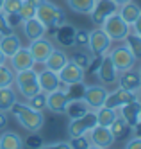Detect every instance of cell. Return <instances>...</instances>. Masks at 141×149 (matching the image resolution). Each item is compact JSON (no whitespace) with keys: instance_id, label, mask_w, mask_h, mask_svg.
I'll use <instances>...</instances> for the list:
<instances>
[{"instance_id":"32","label":"cell","mask_w":141,"mask_h":149,"mask_svg":"<svg viewBox=\"0 0 141 149\" xmlns=\"http://www.w3.org/2000/svg\"><path fill=\"white\" fill-rule=\"evenodd\" d=\"M123 41H125V45L129 47V50L132 52V56L136 58V61H141V38L131 31V33L125 36Z\"/></svg>"},{"instance_id":"6","label":"cell","mask_w":141,"mask_h":149,"mask_svg":"<svg viewBox=\"0 0 141 149\" xmlns=\"http://www.w3.org/2000/svg\"><path fill=\"white\" fill-rule=\"evenodd\" d=\"M96 126V113L93 110L86 111L80 117L70 119L68 122V136H80V135H88L91 127Z\"/></svg>"},{"instance_id":"42","label":"cell","mask_w":141,"mask_h":149,"mask_svg":"<svg viewBox=\"0 0 141 149\" xmlns=\"http://www.w3.org/2000/svg\"><path fill=\"white\" fill-rule=\"evenodd\" d=\"M23 146H29V147H32V149H38L39 146H43V140L36 135V133H32V136L29 138V140H25L23 142Z\"/></svg>"},{"instance_id":"2","label":"cell","mask_w":141,"mask_h":149,"mask_svg":"<svg viewBox=\"0 0 141 149\" xmlns=\"http://www.w3.org/2000/svg\"><path fill=\"white\" fill-rule=\"evenodd\" d=\"M13 86H16V93H20L25 101L32 95H36L41 92L39 83H38V72L34 68H27L21 72H14V83Z\"/></svg>"},{"instance_id":"51","label":"cell","mask_w":141,"mask_h":149,"mask_svg":"<svg viewBox=\"0 0 141 149\" xmlns=\"http://www.w3.org/2000/svg\"><path fill=\"white\" fill-rule=\"evenodd\" d=\"M2 4H4V0H0V11H2Z\"/></svg>"},{"instance_id":"30","label":"cell","mask_w":141,"mask_h":149,"mask_svg":"<svg viewBox=\"0 0 141 149\" xmlns=\"http://www.w3.org/2000/svg\"><path fill=\"white\" fill-rule=\"evenodd\" d=\"M95 113H96V124L104 126V127H109L113 124V120L118 117V110L107 108V106H102V108H98Z\"/></svg>"},{"instance_id":"39","label":"cell","mask_w":141,"mask_h":149,"mask_svg":"<svg viewBox=\"0 0 141 149\" xmlns=\"http://www.w3.org/2000/svg\"><path fill=\"white\" fill-rule=\"evenodd\" d=\"M6 20H7V25L11 27V29H16V27H20L21 25V22H23V20L20 18V15L18 13H13V15H6Z\"/></svg>"},{"instance_id":"45","label":"cell","mask_w":141,"mask_h":149,"mask_svg":"<svg viewBox=\"0 0 141 149\" xmlns=\"http://www.w3.org/2000/svg\"><path fill=\"white\" fill-rule=\"evenodd\" d=\"M9 120H7V113L6 111H0V131H4L6 127H7Z\"/></svg>"},{"instance_id":"11","label":"cell","mask_w":141,"mask_h":149,"mask_svg":"<svg viewBox=\"0 0 141 149\" xmlns=\"http://www.w3.org/2000/svg\"><path fill=\"white\" fill-rule=\"evenodd\" d=\"M57 76H59V81L63 86H73V84H79L84 81L86 77V74L80 67H77L75 63L68 61L66 65H64L59 72H57Z\"/></svg>"},{"instance_id":"12","label":"cell","mask_w":141,"mask_h":149,"mask_svg":"<svg viewBox=\"0 0 141 149\" xmlns=\"http://www.w3.org/2000/svg\"><path fill=\"white\" fill-rule=\"evenodd\" d=\"M27 49H29V52H30L32 59H34L36 63H41V65H43V61L50 56V52L56 49V47H54V43H52L48 38L41 36V38H38V40H32Z\"/></svg>"},{"instance_id":"21","label":"cell","mask_w":141,"mask_h":149,"mask_svg":"<svg viewBox=\"0 0 141 149\" xmlns=\"http://www.w3.org/2000/svg\"><path fill=\"white\" fill-rule=\"evenodd\" d=\"M75 31L77 27H73L72 24H61L59 27H56V41L57 45H61L63 49H70L73 47V38H75Z\"/></svg>"},{"instance_id":"5","label":"cell","mask_w":141,"mask_h":149,"mask_svg":"<svg viewBox=\"0 0 141 149\" xmlns=\"http://www.w3.org/2000/svg\"><path fill=\"white\" fill-rule=\"evenodd\" d=\"M107 93H109L107 86H104V84H100V83L98 84H84L80 97L84 99L86 104L89 106V110L96 111L98 108L104 106V101L107 97Z\"/></svg>"},{"instance_id":"28","label":"cell","mask_w":141,"mask_h":149,"mask_svg":"<svg viewBox=\"0 0 141 149\" xmlns=\"http://www.w3.org/2000/svg\"><path fill=\"white\" fill-rule=\"evenodd\" d=\"M91 59H93V54L89 52V49H75L70 54V61L75 63L77 67H80L82 70H86L89 67Z\"/></svg>"},{"instance_id":"23","label":"cell","mask_w":141,"mask_h":149,"mask_svg":"<svg viewBox=\"0 0 141 149\" xmlns=\"http://www.w3.org/2000/svg\"><path fill=\"white\" fill-rule=\"evenodd\" d=\"M23 47L21 45V38L14 33L11 34H6V36H0V50H2V54L9 59L13 54H16V52Z\"/></svg>"},{"instance_id":"1","label":"cell","mask_w":141,"mask_h":149,"mask_svg":"<svg viewBox=\"0 0 141 149\" xmlns=\"http://www.w3.org/2000/svg\"><path fill=\"white\" fill-rule=\"evenodd\" d=\"M9 111L18 120V124L23 127V130H27L29 133H39L41 127L45 126V115H43V111L32 110L27 102H18L16 101Z\"/></svg>"},{"instance_id":"3","label":"cell","mask_w":141,"mask_h":149,"mask_svg":"<svg viewBox=\"0 0 141 149\" xmlns=\"http://www.w3.org/2000/svg\"><path fill=\"white\" fill-rule=\"evenodd\" d=\"M36 18L47 29H56L61 24L66 22V13H64L59 6H56L54 2L45 0L41 6H38V9H36Z\"/></svg>"},{"instance_id":"26","label":"cell","mask_w":141,"mask_h":149,"mask_svg":"<svg viewBox=\"0 0 141 149\" xmlns=\"http://www.w3.org/2000/svg\"><path fill=\"white\" fill-rule=\"evenodd\" d=\"M86 111H89V106L84 102L82 97H75V99H70V102H68V106H66V111H64V115H68L70 119H75V117L84 115Z\"/></svg>"},{"instance_id":"25","label":"cell","mask_w":141,"mask_h":149,"mask_svg":"<svg viewBox=\"0 0 141 149\" xmlns=\"http://www.w3.org/2000/svg\"><path fill=\"white\" fill-rule=\"evenodd\" d=\"M18 101V93L13 86L0 88V111L9 113V110L13 108V104Z\"/></svg>"},{"instance_id":"41","label":"cell","mask_w":141,"mask_h":149,"mask_svg":"<svg viewBox=\"0 0 141 149\" xmlns=\"http://www.w3.org/2000/svg\"><path fill=\"white\" fill-rule=\"evenodd\" d=\"M38 149H72L68 142H54V144H43Z\"/></svg>"},{"instance_id":"14","label":"cell","mask_w":141,"mask_h":149,"mask_svg":"<svg viewBox=\"0 0 141 149\" xmlns=\"http://www.w3.org/2000/svg\"><path fill=\"white\" fill-rule=\"evenodd\" d=\"M88 138H89L91 146L102 147V149H109V147L116 142L109 127H104V126H98V124L88 131Z\"/></svg>"},{"instance_id":"4","label":"cell","mask_w":141,"mask_h":149,"mask_svg":"<svg viewBox=\"0 0 141 149\" xmlns=\"http://www.w3.org/2000/svg\"><path fill=\"white\" fill-rule=\"evenodd\" d=\"M100 27L104 29V33L111 38V41H123L125 36L131 33V25L120 16V13H114L111 16H107Z\"/></svg>"},{"instance_id":"34","label":"cell","mask_w":141,"mask_h":149,"mask_svg":"<svg viewBox=\"0 0 141 149\" xmlns=\"http://www.w3.org/2000/svg\"><path fill=\"white\" fill-rule=\"evenodd\" d=\"M27 104L30 106L32 110H38V111L47 110V93L45 92H39L36 95H32V97L27 99Z\"/></svg>"},{"instance_id":"46","label":"cell","mask_w":141,"mask_h":149,"mask_svg":"<svg viewBox=\"0 0 141 149\" xmlns=\"http://www.w3.org/2000/svg\"><path fill=\"white\" fill-rule=\"evenodd\" d=\"M134 95H136V101H139L141 102V84L136 88V92H134Z\"/></svg>"},{"instance_id":"17","label":"cell","mask_w":141,"mask_h":149,"mask_svg":"<svg viewBox=\"0 0 141 149\" xmlns=\"http://www.w3.org/2000/svg\"><path fill=\"white\" fill-rule=\"evenodd\" d=\"M139 110H141V102L139 101H131V102H127V104L118 108V115L129 124L131 130H134L139 122Z\"/></svg>"},{"instance_id":"48","label":"cell","mask_w":141,"mask_h":149,"mask_svg":"<svg viewBox=\"0 0 141 149\" xmlns=\"http://www.w3.org/2000/svg\"><path fill=\"white\" fill-rule=\"evenodd\" d=\"M113 2H114L116 6H123V4H127V2H131V0H113Z\"/></svg>"},{"instance_id":"53","label":"cell","mask_w":141,"mask_h":149,"mask_svg":"<svg viewBox=\"0 0 141 149\" xmlns=\"http://www.w3.org/2000/svg\"><path fill=\"white\" fill-rule=\"evenodd\" d=\"M138 72H139V76H141V65H139V70H138Z\"/></svg>"},{"instance_id":"18","label":"cell","mask_w":141,"mask_h":149,"mask_svg":"<svg viewBox=\"0 0 141 149\" xmlns=\"http://www.w3.org/2000/svg\"><path fill=\"white\" fill-rule=\"evenodd\" d=\"M38 83H39L41 92H45V93H50V92H56V90L63 88V84L59 81V76L56 72L47 70V68L38 72Z\"/></svg>"},{"instance_id":"8","label":"cell","mask_w":141,"mask_h":149,"mask_svg":"<svg viewBox=\"0 0 141 149\" xmlns=\"http://www.w3.org/2000/svg\"><path fill=\"white\" fill-rule=\"evenodd\" d=\"M107 54H109V58H111V61L114 63V67H116L118 72L134 68V65H136V58L132 56V52L129 50L127 45H118V47L111 49Z\"/></svg>"},{"instance_id":"22","label":"cell","mask_w":141,"mask_h":149,"mask_svg":"<svg viewBox=\"0 0 141 149\" xmlns=\"http://www.w3.org/2000/svg\"><path fill=\"white\" fill-rule=\"evenodd\" d=\"M68 61H70V58H68L66 52L61 50V49H54V50L50 52V56L43 61V67H45L47 70H52V72L57 74Z\"/></svg>"},{"instance_id":"15","label":"cell","mask_w":141,"mask_h":149,"mask_svg":"<svg viewBox=\"0 0 141 149\" xmlns=\"http://www.w3.org/2000/svg\"><path fill=\"white\" fill-rule=\"evenodd\" d=\"M131 101H136V95L134 92H129V90H123L118 86L116 90L109 92L107 93V97L104 101V106H107V108H113V110H118L120 106L131 102Z\"/></svg>"},{"instance_id":"27","label":"cell","mask_w":141,"mask_h":149,"mask_svg":"<svg viewBox=\"0 0 141 149\" xmlns=\"http://www.w3.org/2000/svg\"><path fill=\"white\" fill-rule=\"evenodd\" d=\"M118 13H120V16L125 20V22L131 25L134 20L139 16V13H141V7L136 4V2H127V4H123V6H118Z\"/></svg>"},{"instance_id":"43","label":"cell","mask_w":141,"mask_h":149,"mask_svg":"<svg viewBox=\"0 0 141 149\" xmlns=\"http://www.w3.org/2000/svg\"><path fill=\"white\" fill-rule=\"evenodd\" d=\"M125 149H141V136L129 138L127 144H125Z\"/></svg>"},{"instance_id":"33","label":"cell","mask_w":141,"mask_h":149,"mask_svg":"<svg viewBox=\"0 0 141 149\" xmlns=\"http://www.w3.org/2000/svg\"><path fill=\"white\" fill-rule=\"evenodd\" d=\"M13 83H14V72L9 67V63L6 61L0 65V88L13 86Z\"/></svg>"},{"instance_id":"24","label":"cell","mask_w":141,"mask_h":149,"mask_svg":"<svg viewBox=\"0 0 141 149\" xmlns=\"http://www.w3.org/2000/svg\"><path fill=\"white\" fill-rule=\"evenodd\" d=\"M0 149H23V138L16 131H2L0 133Z\"/></svg>"},{"instance_id":"10","label":"cell","mask_w":141,"mask_h":149,"mask_svg":"<svg viewBox=\"0 0 141 149\" xmlns=\"http://www.w3.org/2000/svg\"><path fill=\"white\" fill-rule=\"evenodd\" d=\"M114 13H118V6L113 0H96L93 9H91V13H89V18L95 24V27H100L104 24V20L107 16L114 15Z\"/></svg>"},{"instance_id":"31","label":"cell","mask_w":141,"mask_h":149,"mask_svg":"<svg viewBox=\"0 0 141 149\" xmlns=\"http://www.w3.org/2000/svg\"><path fill=\"white\" fill-rule=\"evenodd\" d=\"M96 0H68V7L77 15H89Z\"/></svg>"},{"instance_id":"9","label":"cell","mask_w":141,"mask_h":149,"mask_svg":"<svg viewBox=\"0 0 141 149\" xmlns=\"http://www.w3.org/2000/svg\"><path fill=\"white\" fill-rule=\"evenodd\" d=\"M118 72L116 67H114V63L111 61L109 54H104L102 58V63H100V67L98 70H96V79H98L100 84H104V86H113V84L118 83Z\"/></svg>"},{"instance_id":"50","label":"cell","mask_w":141,"mask_h":149,"mask_svg":"<svg viewBox=\"0 0 141 149\" xmlns=\"http://www.w3.org/2000/svg\"><path fill=\"white\" fill-rule=\"evenodd\" d=\"M88 149H102V147H96V146H89Z\"/></svg>"},{"instance_id":"7","label":"cell","mask_w":141,"mask_h":149,"mask_svg":"<svg viewBox=\"0 0 141 149\" xmlns=\"http://www.w3.org/2000/svg\"><path fill=\"white\" fill-rule=\"evenodd\" d=\"M111 38L104 33L102 27H95L89 31V41H88V49L93 56H104L111 50Z\"/></svg>"},{"instance_id":"52","label":"cell","mask_w":141,"mask_h":149,"mask_svg":"<svg viewBox=\"0 0 141 149\" xmlns=\"http://www.w3.org/2000/svg\"><path fill=\"white\" fill-rule=\"evenodd\" d=\"M138 124H141V110H139V122Z\"/></svg>"},{"instance_id":"35","label":"cell","mask_w":141,"mask_h":149,"mask_svg":"<svg viewBox=\"0 0 141 149\" xmlns=\"http://www.w3.org/2000/svg\"><path fill=\"white\" fill-rule=\"evenodd\" d=\"M88 41H89V31L88 29H77L75 31V38H73V47L75 49H88Z\"/></svg>"},{"instance_id":"16","label":"cell","mask_w":141,"mask_h":149,"mask_svg":"<svg viewBox=\"0 0 141 149\" xmlns=\"http://www.w3.org/2000/svg\"><path fill=\"white\" fill-rule=\"evenodd\" d=\"M34 65H36V61L32 59L27 47H21L16 54H13L9 58V67L13 68V72H21V70H27V68H34Z\"/></svg>"},{"instance_id":"47","label":"cell","mask_w":141,"mask_h":149,"mask_svg":"<svg viewBox=\"0 0 141 149\" xmlns=\"http://www.w3.org/2000/svg\"><path fill=\"white\" fill-rule=\"evenodd\" d=\"M29 2H30L32 6H36V7H38V6H41L43 2H45V0H29Z\"/></svg>"},{"instance_id":"20","label":"cell","mask_w":141,"mask_h":149,"mask_svg":"<svg viewBox=\"0 0 141 149\" xmlns=\"http://www.w3.org/2000/svg\"><path fill=\"white\" fill-rule=\"evenodd\" d=\"M118 86L123 88V90H129V92H136V88L141 84V76L136 68H129V70H123L118 74Z\"/></svg>"},{"instance_id":"13","label":"cell","mask_w":141,"mask_h":149,"mask_svg":"<svg viewBox=\"0 0 141 149\" xmlns=\"http://www.w3.org/2000/svg\"><path fill=\"white\" fill-rule=\"evenodd\" d=\"M70 99H72L70 93L64 88H59L56 92H50V93H47V108L52 113H56V115H64Z\"/></svg>"},{"instance_id":"37","label":"cell","mask_w":141,"mask_h":149,"mask_svg":"<svg viewBox=\"0 0 141 149\" xmlns=\"http://www.w3.org/2000/svg\"><path fill=\"white\" fill-rule=\"evenodd\" d=\"M68 144H70V147H72V149H88V147L91 146V142H89L88 135H80V136H70Z\"/></svg>"},{"instance_id":"44","label":"cell","mask_w":141,"mask_h":149,"mask_svg":"<svg viewBox=\"0 0 141 149\" xmlns=\"http://www.w3.org/2000/svg\"><path fill=\"white\" fill-rule=\"evenodd\" d=\"M131 31H132L134 34H138V36L141 38V13H139V16L134 20V22L131 24Z\"/></svg>"},{"instance_id":"19","label":"cell","mask_w":141,"mask_h":149,"mask_svg":"<svg viewBox=\"0 0 141 149\" xmlns=\"http://www.w3.org/2000/svg\"><path fill=\"white\" fill-rule=\"evenodd\" d=\"M20 27H21V31H23V34H25V38H27L29 41L38 40V38H41V36H45V34H47V31H48V29L43 25L36 16H34V18H27V20H23Z\"/></svg>"},{"instance_id":"38","label":"cell","mask_w":141,"mask_h":149,"mask_svg":"<svg viewBox=\"0 0 141 149\" xmlns=\"http://www.w3.org/2000/svg\"><path fill=\"white\" fill-rule=\"evenodd\" d=\"M21 2H23V0H4V4H2V13H4V15L18 13Z\"/></svg>"},{"instance_id":"49","label":"cell","mask_w":141,"mask_h":149,"mask_svg":"<svg viewBox=\"0 0 141 149\" xmlns=\"http://www.w3.org/2000/svg\"><path fill=\"white\" fill-rule=\"evenodd\" d=\"M6 61H7V58L2 54V50H0V65H2V63H6Z\"/></svg>"},{"instance_id":"36","label":"cell","mask_w":141,"mask_h":149,"mask_svg":"<svg viewBox=\"0 0 141 149\" xmlns=\"http://www.w3.org/2000/svg\"><path fill=\"white\" fill-rule=\"evenodd\" d=\"M36 6H32L29 0H23L21 2V6H20V9H18V15H20V18L21 20H27V18H34L36 16Z\"/></svg>"},{"instance_id":"29","label":"cell","mask_w":141,"mask_h":149,"mask_svg":"<svg viewBox=\"0 0 141 149\" xmlns=\"http://www.w3.org/2000/svg\"><path fill=\"white\" fill-rule=\"evenodd\" d=\"M109 130H111V133H113V136H114V140H123V138L129 136V133L132 131L131 127H129V124L122 119L120 115H118L116 119L113 120V124L109 126Z\"/></svg>"},{"instance_id":"40","label":"cell","mask_w":141,"mask_h":149,"mask_svg":"<svg viewBox=\"0 0 141 149\" xmlns=\"http://www.w3.org/2000/svg\"><path fill=\"white\" fill-rule=\"evenodd\" d=\"M11 33H14L13 29H11L7 25V20H6V15L0 11V36H6V34H11Z\"/></svg>"}]
</instances>
